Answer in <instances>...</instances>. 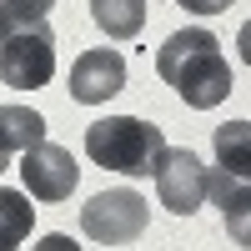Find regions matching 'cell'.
Masks as SVG:
<instances>
[{
    "label": "cell",
    "instance_id": "cell-1",
    "mask_svg": "<svg viewBox=\"0 0 251 251\" xmlns=\"http://www.w3.org/2000/svg\"><path fill=\"white\" fill-rule=\"evenodd\" d=\"M156 71L191 111H211L231 96V60H226L221 40L211 30H176L166 46L156 50Z\"/></svg>",
    "mask_w": 251,
    "mask_h": 251
},
{
    "label": "cell",
    "instance_id": "cell-2",
    "mask_svg": "<svg viewBox=\"0 0 251 251\" xmlns=\"http://www.w3.org/2000/svg\"><path fill=\"white\" fill-rule=\"evenodd\" d=\"M166 151V136L161 126L141 121V116H106V121H91L86 126V156L106 171L121 176H151L156 161Z\"/></svg>",
    "mask_w": 251,
    "mask_h": 251
},
{
    "label": "cell",
    "instance_id": "cell-3",
    "mask_svg": "<svg viewBox=\"0 0 251 251\" xmlns=\"http://www.w3.org/2000/svg\"><path fill=\"white\" fill-rule=\"evenodd\" d=\"M50 75H55V30L46 20L0 40V80L10 91H40L50 86Z\"/></svg>",
    "mask_w": 251,
    "mask_h": 251
},
{
    "label": "cell",
    "instance_id": "cell-4",
    "mask_svg": "<svg viewBox=\"0 0 251 251\" xmlns=\"http://www.w3.org/2000/svg\"><path fill=\"white\" fill-rule=\"evenodd\" d=\"M146 221H151V211H146V201L136 191H100V196H91L80 206V231L91 241H100V246L136 241L146 231Z\"/></svg>",
    "mask_w": 251,
    "mask_h": 251
},
{
    "label": "cell",
    "instance_id": "cell-5",
    "mask_svg": "<svg viewBox=\"0 0 251 251\" xmlns=\"http://www.w3.org/2000/svg\"><path fill=\"white\" fill-rule=\"evenodd\" d=\"M156 196L171 216H196L206 201V166L191 146H166L156 161Z\"/></svg>",
    "mask_w": 251,
    "mask_h": 251
},
{
    "label": "cell",
    "instance_id": "cell-6",
    "mask_svg": "<svg viewBox=\"0 0 251 251\" xmlns=\"http://www.w3.org/2000/svg\"><path fill=\"white\" fill-rule=\"evenodd\" d=\"M20 176H25V191L35 201H66L75 191V181H80V166H75V156L66 146L40 141L30 151H20Z\"/></svg>",
    "mask_w": 251,
    "mask_h": 251
},
{
    "label": "cell",
    "instance_id": "cell-7",
    "mask_svg": "<svg viewBox=\"0 0 251 251\" xmlns=\"http://www.w3.org/2000/svg\"><path fill=\"white\" fill-rule=\"evenodd\" d=\"M121 86H126L121 50H86V55H75V66H71V100L100 106V100H111Z\"/></svg>",
    "mask_w": 251,
    "mask_h": 251
},
{
    "label": "cell",
    "instance_id": "cell-8",
    "mask_svg": "<svg viewBox=\"0 0 251 251\" xmlns=\"http://www.w3.org/2000/svg\"><path fill=\"white\" fill-rule=\"evenodd\" d=\"M206 196H216V206L226 211V226H231V236L246 241V201H251V186L246 176H231V171H206Z\"/></svg>",
    "mask_w": 251,
    "mask_h": 251
},
{
    "label": "cell",
    "instance_id": "cell-9",
    "mask_svg": "<svg viewBox=\"0 0 251 251\" xmlns=\"http://www.w3.org/2000/svg\"><path fill=\"white\" fill-rule=\"evenodd\" d=\"M46 141V116L30 106H0V156H20Z\"/></svg>",
    "mask_w": 251,
    "mask_h": 251
},
{
    "label": "cell",
    "instance_id": "cell-10",
    "mask_svg": "<svg viewBox=\"0 0 251 251\" xmlns=\"http://www.w3.org/2000/svg\"><path fill=\"white\" fill-rule=\"evenodd\" d=\"M91 20L111 40H136L146 30V0H91Z\"/></svg>",
    "mask_w": 251,
    "mask_h": 251
},
{
    "label": "cell",
    "instance_id": "cell-11",
    "mask_svg": "<svg viewBox=\"0 0 251 251\" xmlns=\"http://www.w3.org/2000/svg\"><path fill=\"white\" fill-rule=\"evenodd\" d=\"M35 226V206L25 191H10V186H0V251H20V241L30 236Z\"/></svg>",
    "mask_w": 251,
    "mask_h": 251
},
{
    "label": "cell",
    "instance_id": "cell-12",
    "mask_svg": "<svg viewBox=\"0 0 251 251\" xmlns=\"http://www.w3.org/2000/svg\"><path fill=\"white\" fill-rule=\"evenodd\" d=\"M246 146H251V131H246V121H226L216 126V161H221V171H231V176H246Z\"/></svg>",
    "mask_w": 251,
    "mask_h": 251
},
{
    "label": "cell",
    "instance_id": "cell-13",
    "mask_svg": "<svg viewBox=\"0 0 251 251\" xmlns=\"http://www.w3.org/2000/svg\"><path fill=\"white\" fill-rule=\"evenodd\" d=\"M35 20H46V15H35L30 5H20V0H0V40L15 35V30H30Z\"/></svg>",
    "mask_w": 251,
    "mask_h": 251
},
{
    "label": "cell",
    "instance_id": "cell-14",
    "mask_svg": "<svg viewBox=\"0 0 251 251\" xmlns=\"http://www.w3.org/2000/svg\"><path fill=\"white\" fill-rule=\"evenodd\" d=\"M181 10H191V15H221V10H231L236 0H176Z\"/></svg>",
    "mask_w": 251,
    "mask_h": 251
},
{
    "label": "cell",
    "instance_id": "cell-15",
    "mask_svg": "<svg viewBox=\"0 0 251 251\" xmlns=\"http://www.w3.org/2000/svg\"><path fill=\"white\" fill-rule=\"evenodd\" d=\"M35 251H80V246H75L71 236H60V231H55V236H46V241H40Z\"/></svg>",
    "mask_w": 251,
    "mask_h": 251
},
{
    "label": "cell",
    "instance_id": "cell-16",
    "mask_svg": "<svg viewBox=\"0 0 251 251\" xmlns=\"http://www.w3.org/2000/svg\"><path fill=\"white\" fill-rule=\"evenodd\" d=\"M20 5H30V10H35V15H46V10H50V5H55V0H20Z\"/></svg>",
    "mask_w": 251,
    "mask_h": 251
},
{
    "label": "cell",
    "instance_id": "cell-17",
    "mask_svg": "<svg viewBox=\"0 0 251 251\" xmlns=\"http://www.w3.org/2000/svg\"><path fill=\"white\" fill-rule=\"evenodd\" d=\"M5 166H10V156H0V171H5Z\"/></svg>",
    "mask_w": 251,
    "mask_h": 251
}]
</instances>
